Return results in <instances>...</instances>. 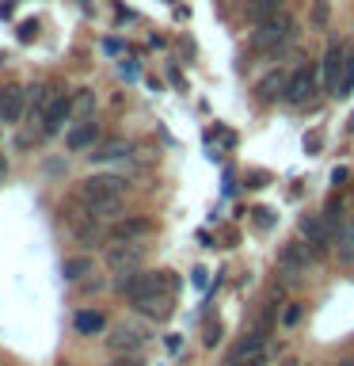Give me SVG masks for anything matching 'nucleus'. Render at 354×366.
<instances>
[{
	"label": "nucleus",
	"mask_w": 354,
	"mask_h": 366,
	"mask_svg": "<svg viewBox=\"0 0 354 366\" xmlns=\"http://www.w3.org/2000/svg\"><path fill=\"white\" fill-rule=\"evenodd\" d=\"M328 16H331L328 0H313V11H308V23H313V31H324V27H328Z\"/></svg>",
	"instance_id": "nucleus-22"
},
{
	"label": "nucleus",
	"mask_w": 354,
	"mask_h": 366,
	"mask_svg": "<svg viewBox=\"0 0 354 366\" xmlns=\"http://www.w3.org/2000/svg\"><path fill=\"white\" fill-rule=\"evenodd\" d=\"M256 214V229H274V210H251Z\"/></svg>",
	"instance_id": "nucleus-27"
},
{
	"label": "nucleus",
	"mask_w": 354,
	"mask_h": 366,
	"mask_svg": "<svg viewBox=\"0 0 354 366\" xmlns=\"http://www.w3.org/2000/svg\"><path fill=\"white\" fill-rule=\"evenodd\" d=\"M96 134H99V122H96V119H76V126H73V130H69V137H65L69 153L88 149L91 142H96Z\"/></svg>",
	"instance_id": "nucleus-13"
},
{
	"label": "nucleus",
	"mask_w": 354,
	"mask_h": 366,
	"mask_svg": "<svg viewBox=\"0 0 354 366\" xmlns=\"http://www.w3.org/2000/svg\"><path fill=\"white\" fill-rule=\"evenodd\" d=\"M91 111H96V96H91V88H80L73 96V114L76 119H91Z\"/></svg>",
	"instance_id": "nucleus-19"
},
{
	"label": "nucleus",
	"mask_w": 354,
	"mask_h": 366,
	"mask_svg": "<svg viewBox=\"0 0 354 366\" xmlns=\"http://www.w3.org/2000/svg\"><path fill=\"white\" fill-rule=\"evenodd\" d=\"M225 366H267V355H256V359H240V362H225Z\"/></svg>",
	"instance_id": "nucleus-32"
},
{
	"label": "nucleus",
	"mask_w": 354,
	"mask_h": 366,
	"mask_svg": "<svg viewBox=\"0 0 354 366\" xmlns=\"http://www.w3.org/2000/svg\"><path fill=\"white\" fill-rule=\"evenodd\" d=\"M217 340H221V325H217V320H210V325H206V343L213 347Z\"/></svg>",
	"instance_id": "nucleus-29"
},
{
	"label": "nucleus",
	"mask_w": 354,
	"mask_h": 366,
	"mask_svg": "<svg viewBox=\"0 0 354 366\" xmlns=\"http://www.w3.org/2000/svg\"><path fill=\"white\" fill-rule=\"evenodd\" d=\"M301 240L313 252H328L331 244V225L324 222V217H316V214H305L301 217Z\"/></svg>",
	"instance_id": "nucleus-9"
},
{
	"label": "nucleus",
	"mask_w": 354,
	"mask_h": 366,
	"mask_svg": "<svg viewBox=\"0 0 354 366\" xmlns=\"http://www.w3.org/2000/svg\"><path fill=\"white\" fill-rule=\"evenodd\" d=\"M145 328L141 325H133V320H126V325H114L111 328V336H107V347L111 355H137L145 347Z\"/></svg>",
	"instance_id": "nucleus-4"
},
{
	"label": "nucleus",
	"mask_w": 354,
	"mask_h": 366,
	"mask_svg": "<svg viewBox=\"0 0 354 366\" xmlns=\"http://www.w3.org/2000/svg\"><path fill=\"white\" fill-rule=\"evenodd\" d=\"M285 84H290V76L282 73V69H270L267 76L256 84V99L259 103H274V99H285Z\"/></svg>",
	"instance_id": "nucleus-12"
},
{
	"label": "nucleus",
	"mask_w": 354,
	"mask_h": 366,
	"mask_svg": "<svg viewBox=\"0 0 354 366\" xmlns=\"http://www.w3.org/2000/svg\"><path fill=\"white\" fill-rule=\"evenodd\" d=\"M34 31H39V23H34V19H27V23L19 27V39H23V42H31V39H34Z\"/></svg>",
	"instance_id": "nucleus-30"
},
{
	"label": "nucleus",
	"mask_w": 354,
	"mask_h": 366,
	"mask_svg": "<svg viewBox=\"0 0 354 366\" xmlns=\"http://www.w3.org/2000/svg\"><path fill=\"white\" fill-rule=\"evenodd\" d=\"M278 263H282V271H308V263H313V248L305 244V240H293V244H285L278 252Z\"/></svg>",
	"instance_id": "nucleus-11"
},
{
	"label": "nucleus",
	"mask_w": 354,
	"mask_h": 366,
	"mask_svg": "<svg viewBox=\"0 0 354 366\" xmlns=\"http://www.w3.org/2000/svg\"><path fill=\"white\" fill-rule=\"evenodd\" d=\"M107 267L114 274H130L141 267V240H111L107 244Z\"/></svg>",
	"instance_id": "nucleus-3"
},
{
	"label": "nucleus",
	"mask_w": 354,
	"mask_h": 366,
	"mask_svg": "<svg viewBox=\"0 0 354 366\" xmlns=\"http://www.w3.org/2000/svg\"><path fill=\"white\" fill-rule=\"evenodd\" d=\"M65 279L69 282H76V279H84V274H91V259L88 256H73V259H65Z\"/></svg>",
	"instance_id": "nucleus-20"
},
{
	"label": "nucleus",
	"mask_w": 354,
	"mask_h": 366,
	"mask_svg": "<svg viewBox=\"0 0 354 366\" xmlns=\"http://www.w3.org/2000/svg\"><path fill=\"white\" fill-rule=\"evenodd\" d=\"M8 176V160H4V153H0V179Z\"/></svg>",
	"instance_id": "nucleus-34"
},
{
	"label": "nucleus",
	"mask_w": 354,
	"mask_h": 366,
	"mask_svg": "<svg viewBox=\"0 0 354 366\" xmlns=\"http://www.w3.org/2000/svg\"><path fill=\"white\" fill-rule=\"evenodd\" d=\"M84 206H88L91 217H99V222H107V217L118 222V214H122V199H96V202H84Z\"/></svg>",
	"instance_id": "nucleus-17"
},
{
	"label": "nucleus",
	"mask_w": 354,
	"mask_h": 366,
	"mask_svg": "<svg viewBox=\"0 0 354 366\" xmlns=\"http://www.w3.org/2000/svg\"><path fill=\"white\" fill-rule=\"evenodd\" d=\"M290 39H293V16L290 11H278V16H270V19H259L256 31H251V46H256V50H282Z\"/></svg>",
	"instance_id": "nucleus-1"
},
{
	"label": "nucleus",
	"mask_w": 354,
	"mask_h": 366,
	"mask_svg": "<svg viewBox=\"0 0 354 366\" xmlns=\"http://www.w3.org/2000/svg\"><path fill=\"white\" fill-rule=\"evenodd\" d=\"M354 92V54H347V69H343V80H339V88H335V99H347Z\"/></svg>",
	"instance_id": "nucleus-21"
},
{
	"label": "nucleus",
	"mask_w": 354,
	"mask_h": 366,
	"mask_svg": "<svg viewBox=\"0 0 354 366\" xmlns=\"http://www.w3.org/2000/svg\"><path fill=\"white\" fill-rule=\"evenodd\" d=\"M130 157V142L126 137H111V142H103L96 153H91V160H99V164H107V160H126Z\"/></svg>",
	"instance_id": "nucleus-16"
},
{
	"label": "nucleus",
	"mask_w": 354,
	"mask_h": 366,
	"mask_svg": "<svg viewBox=\"0 0 354 366\" xmlns=\"http://www.w3.org/2000/svg\"><path fill=\"white\" fill-rule=\"evenodd\" d=\"M130 191V183L122 176H114V172H96V176L80 179V199L84 202H96V199H122V194Z\"/></svg>",
	"instance_id": "nucleus-2"
},
{
	"label": "nucleus",
	"mask_w": 354,
	"mask_h": 366,
	"mask_svg": "<svg viewBox=\"0 0 354 366\" xmlns=\"http://www.w3.org/2000/svg\"><path fill=\"white\" fill-rule=\"evenodd\" d=\"M305 320V305H297V302H290L282 309V328H297Z\"/></svg>",
	"instance_id": "nucleus-24"
},
{
	"label": "nucleus",
	"mask_w": 354,
	"mask_h": 366,
	"mask_svg": "<svg viewBox=\"0 0 354 366\" xmlns=\"http://www.w3.org/2000/svg\"><path fill=\"white\" fill-rule=\"evenodd\" d=\"M278 11H285V0H251L248 4V19H270V16H278Z\"/></svg>",
	"instance_id": "nucleus-18"
},
{
	"label": "nucleus",
	"mask_w": 354,
	"mask_h": 366,
	"mask_svg": "<svg viewBox=\"0 0 354 366\" xmlns=\"http://www.w3.org/2000/svg\"><path fill=\"white\" fill-rule=\"evenodd\" d=\"M335 256H339L343 263H350V256H354V225H347V229L339 233V252H335Z\"/></svg>",
	"instance_id": "nucleus-23"
},
{
	"label": "nucleus",
	"mask_w": 354,
	"mask_h": 366,
	"mask_svg": "<svg viewBox=\"0 0 354 366\" xmlns=\"http://www.w3.org/2000/svg\"><path fill=\"white\" fill-rule=\"evenodd\" d=\"M73 328L80 332V336H99V332L107 328V317L96 313V309H80V313L73 317Z\"/></svg>",
	"instance_id": "nucleus-15"
},
{
	"label": "nucleus",
	"mask_w": 354,
	"mask_h": 366,
	"mask_svg": "<svg viewBox=\"0 0 354 366\" xmlns=\"http://www.w3.org/2000/svg\"><path fill=\"white\" fill-rule=\"evenodd\" d=\"M73 119V99L61 92H46V111H42V134H61V126Z\"/></svg>",
	"instance_id": "nucleus-6"
},
{
	"label": "nucleus",
	"mask_w": 354,
	"mask_h": 366,
	"mask_svg": "<svg viewBox=\"0 0 354 366\" xmlns=\"http://www.w3.org/2000/svg\"><path fill=\"white\" fill-rule=\"evenodd\" d=\"M248 187H267V172H248Z\"/></svg>",
	"instance_id": "nucleus-31"
},
{
	"label": "nucleus",
	"mask_w": 354,
	"mask_h": 366,
	"mask_svg": "<svg viewBox=\"0 0 354 366\" xmlns=\"http://www.w3.org/2000/svg\"><path fill=\"white\" fill-rule=\"evenodd\" d=\"M350 134H354V114H350Z\"/></svg>",
	"instance_id": "nucleus-35"
},
{
	"label": "nucleus",
	"mask_w": 354,
	"mask_h": 366,
	"mask_svg": "<svg viewBox=\"0 0 354 366\" xmlns=\"http://www.w3.org/2000/svg\"><path fill=\"white\" fill-rule=\"evenodd\" d=\"M27 92H23L19 84H8V88H0V122H23L27 119Z\"/></svg>",
	"instance_id": "nucleus-8"
},
{
	"label": "nucleus",
	"mask_w": 354,
	"mask_h": 366,
	"mask_svg": "<svg viewBox=\"0 0 354 366\" xmlns=\"http://www.w3.org/2000/svg\"><path fill=\"white\" fill-rule=\"evenodd\" d=\"M316 84H320V69L301 65V69H297V73L290 76V84H285V99H290L293 107H305V103H313Z\"/></svg>",
	"instance_id": "nucleus-5"
},
{
	"label": "nucleus",
	"mask_w": 354,
	"mask_h": 366,
	"mask_svg": "<svg viewBox=\"0 0 354 366\" xmlns=\"http://www.w3.org/2000/svg\"><path fill=\"white\" fill-rule=\"evenodd\" d=\"M343 69H347V46H343L339 39H331L328 50H324V61H320V76H324V88L331 92V96H335V88L343 80Z\"/></svg>",
	"instance_id": "nucleus-7"
},
{
	"label": "nucleus",
	"mask_w": 354,
	"mask_h": 366,
	"mask_svg": "<svg viewBox=\"0 0 354 366\" xmlns=\"http://www.w3.org/2000/svg\"><path fill=\"white\" fill-rule=\"evenodd\" d=\"M335 366H354V362H335Z\"/></svg>",
	"instance_id": "nucleus-36"
},
{
	"label": "nucleus",
	"mask_w": 354,
	"mask_h": 366,
	"mask_svg": "<svg viewBox=\"0 0 354 366\" xmlns=\"http://www.w3.org/2000/svg\"><path fill=\"white\" fill-rule=\"evenodd\" d=\"M148 229H153L148 217H118V222L111 225V240H141Z\"/></svg>",
	"instance_id": "nucleus-14"
},
{
	"label": "nucleus",
	"mask_w": 354,
	"mask_h": 366,
	"mask_svg": "<svg viewBox=\"0 0 354 366\" xmlns=\"http://www.w3.org/2000/svg\"><path fill=\"white\" fill-rule=\"evenodd\" d=\"M99 286H103V279H88V282H84V290H88V294H96Z\"/></svg>",
	"instance_id": "nucleus-33"
},
{
	"label": "nucleus",
	"mask_w": 354,
	"mask_h": 366,
	"mask_svg": "<svg viewBox=\"0 0 354 366\" xmlns=\"http://www.w3.org/2000/svg\"><path fill=\"white\" fill-rule=\"evenodd\" d=\"M107 366H141V359H137V355H114Z\"/></svg>",
	"instance_id": "nucleus-28"
},
{
	"label": "nucleus",
	"mask_w": 354,
	"mask_h": 366,
	"mask_svg": "<svg viewBox=\"0 0 354 366\" xmlns=\"http://www.w3.org/2000/svg\"><path fill=\"white\" fill-rule=\"evenodd\" d=\"M130 305L148 320H168L171 309H176V294H148V297H137V302H130Z\"/></svg>",
	"instance_id": "nucleus-10"
},
{
	"label": "nucleus",
	"mask_w": 354,
	"mask_h": 366,
	"mask_svg": "<svg viewBox=\"0 0 354 366\" xmlns=\"http://www.w3.org/2000/svg\"><path fill=\"white\" fill-rule=\"evenodd\" d=\"M320 145H324V134H320V130H308V134H305V149H308V153H320Z\"/></svg>",
	"instance_id": "nucleus-26"
},
{
	"label": "nucleus",
	"mask_w": 354,
	"mask_h": 366,
	"mask_svg": "<svg viewBox=\"0 0 354 366\" xmlns=\"http://www.w3.org/2000/svg\"><path fill=\"white\" fill-rule=\"evenodd\" d=\"M324 222H328L331 229L343 222V199H339V194H335V199H328V206H324Z\"/></svg>",
	"instance_id": "nucleus-25"
}]
</instances>
